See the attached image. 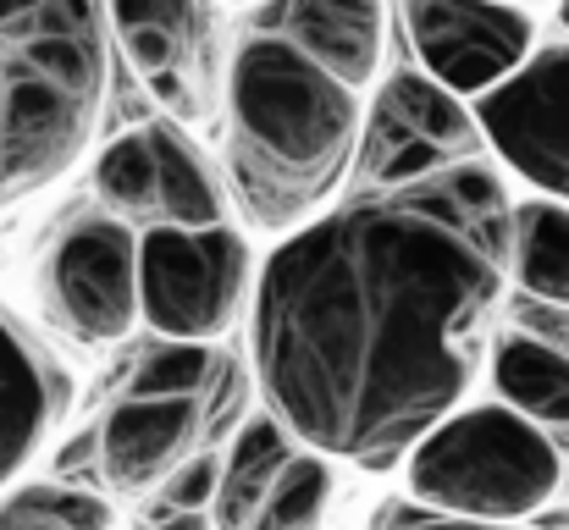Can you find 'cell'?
<instances>
[{
    "label": "cell",
    "instance_id": "6da1fadb",
    "mask_svg": "<svg viewBox=\"0 0 569 530\" xmlns=\"http://www.w3.org/2000/svg\"><path fill=\"white\" fill-rule=\"evenodd\" d=\"M509 216L503 177L465 161L293 227L254 277L271 420L332 464H403L481 376L509 288Z\"/></svg>",
    "mask_w": 569,
    "mask_h": 530
},
{
    "label": "cell",
    "instance_id": "7a4b0ae2",
    "mask_svg": "<svg viewBox=\"0 0 569 530\" xmlns=\"http://www.w3.org/2000/svg\"><path fill=\"white\" fill-rule=\"evenodd\" d=\"M360 94L332 83L277 33L238 44L227 67V177L243 216L293 232L349 182L360 150Z\"/></svg>",
    "mask_w": 569,
    "mask_h": 530
},
{
    "label": "cell",
    "instance_id": "3957f363",
    "mask_svg": "<svg viewBox=\"0 0 569 530\" xmlns=\"http://www.w3.org/2000/svg\"><path fill=\"white\" fill-rule=\"evenodd\" d=\"M106 100V0H0V210L89 156Z\"/></svg>",
    "mask_w": 569,
    "mask_h": 530
},
{
    "label": "cell",
    "instance_id": "277c9868",
    "mask_svg": "<svg viewBox=\"0 0 569 530\" xmlns=\"http://www.w3.org/2000/svg\"><path fill=\"white\" fill-rule=\"evenodd\" d=\"M409 492L437 520L515 526L553 503L565 459L548 431L509 414L503 403H459L409 448Z\"/></svg>",
    "mask_w": 569,
    "mask_h": 530
},
{
    "label": "cell",
    "instance_id": "5b68a950",
    "mask_svg": "<svg viewBox=\"0 0 569 530\" xmlns=\"http://www.w3.org/2000/svg\"><path fill=\"white\" fill-rule=\"evenodd\" d=\"M254 254L238 227H150L139 232V321L161 343H216L243 321Z\"/></svg>",
    "mask_w": 569,
    "mask_h": 530
},
{
    "label": "cell",
    "instance_id": "8992f818",
    "mask_svg": "<svg viewBox=\"0 0 569 530\" xmlns=\"http://www.w3.org/2000/svg\"><path fill=\"white\" fill-rule=\"evenodd\" d=\"M39 310L72 343H122L139 327V232L111 216L67 221L39 254Z\"/></svg>",
    "mask_w": 569,
    "mask_h": 530
},
{
    "label": "cell",
    "instance_id": "52a82bcc",
    "mask_svg": "<svg viewBox=\"0 0 569 530\" xmlns=\"http://www.w3.org/2000/svg\"><path fill=\"white\" fill-rule=\"evenodd\" d=\"M338 503V464L299 448L271 414L249 420L221 459L210 530H327Z\"/></svg>",
    "mask_w": 569,
    "mask_h": 530
},
{
    "label": "cell",
    "instance_id": "ba28073f",
    "mask_svg": "<svg viewBox=\"0 0 569 530\" xmlns=\"http://www.w3.org/2000/svg\"><path fill=\"white\" fill-rule=\"evenodd\" d=\"M465 161H481V128L470 106L437 89L420 67L392 72L360 122L355 172L371 188H403Z\"/></svg>",
    "mask_w": 569,
    "mask_h": 530
},
{
    "label": "cell",
    "instance_id": "9c48e42d",
    "mask_svg": "<svg viewBox=\"0 0 569 530\" xmlns=\"http://www.w3.org/2000/svg\"><path fill=\"white\" fill-rule=\"evenodd\" d=\"M403 28L420 72L470 106L537 56V22L509 0H403Z\"/></svg>",
    "mask_w": 569,
    "mask_h": 530
},
{
    "label": "cell",
    "instance_id": "30bf717a",
    "mask_svg": "<svg viewBox=\"0 0 569 530\" xmlns=\"http://www.w3.org/2000/svg\"><path fill=\"white\" fill-rule=\"evenodd\" d=\"M470 117L509 172L569 204V44L537 50L509 83L481 94Z\"/></svg>",
    "mask_w": 569,
    "mask_h": 530
},
{
    "label": "cell",
    "instance_id": "8fae6325",
    "mask_svg": "<svg viewBox=\"0 0 569 530\" xmlns=\"http://www.w3.org/2000/svg\"><path fill=\"white\" fill-rule=\"evenodd\" d=\"M106 22L172 128L210 117V22L199 0H106Z\"/></svg>",
    "mask_w": 569,
    "mask_h": 530
},
{
    "label": "cell",
    "instance_id": "7c38bea8",
    "mask_svg": "<svg viewBox=\"0 0 569 530\" xmlns=\"http://www.w3.org/2000/svg\"><path fill=\"white\" fill-rule=\"evenodd\" d=\"M72 403V381L17 316L0 310V492L39 459Z\"/></svg>",
    "mask_w": 569,
    "mask_h": 530
},
{
    "label": "cell",
    "instance_id": "4fadbf2b",
    "mask_svg": "<svg viewBox=\"0 0 569 530\" xmlns=\"http://www.w3.org/2000/svg\"><path fill=\"white\" fill-rule=\"evenodd\" d=\"M204 437V403L128 398L100 426V476L117 492H156Z\"/></svg>",
    "mask_w": 569,
    "mask_h": 530
},
{
    "label": "cell",
    "instance_id": "5bb4252c",
    "mask_svg": "<svg viewBox=\"0 0 569 530\" xmlns=\"http://www.w3.org/2000/svg\"><path fill=\"white\" fill-rule=\"evenodd\" d=\"M277 39L293 44L349 94L371 89L387 56V6L381 0H288L277 11Z\"/></svg>",
    "mask_w": 569,
    "mask_h": 530
},
{
    "label": "cell",
    "instance_id": "9a60e30c",
    "mask_svg": "<svg viewBox=\"0 0 569 530\" xmlns=\"http://www.w3.org/2000/svg\"><path fill=\"white\" fill-rule=\"evenodd\" d=\"M492 387L498 403L520 420H531L537 431H569V353L531 338V332H509L492 349Z\"/></svg>",
    "mask_w": 569,
    "mask_h": 530
},
{
    "label": "cell",
    "instance_id": "2e32d148",
    "mask_svg": "<svg viewBox=\"0 0 569 530\" xmlns=\"http://www.w3.org/2000/svg\"><path fill=\"white\" fill-rule=\"evenodd\" d=\"M509 277L542 299L569 310V204L559 199H526L509 216Z\"/></svg>",
    "mask_w": 569,
    "mask_h": 530
},
{
    "label": "cell",
    "instance_id": "e0dca14e",
    "mask_svg": "<svg viewBox=\"0 0 569 530\" xmlns=\"http://www.w3.org/2000/svg\"><path fill=\"white\" fill-rule=\"evenodd\" d=\"M150 144H156V172H161V227H183V232L221 227L227 221L221 182L210 177L189 133L172 122H150Z\"/></svg>",
    "mask_w": 569,
    "mask_h": 530
},
{
    "label": "cell",
    "instance_id": "ac0fdd59",
    "mask_svg": "<svg viewBox=\"0 0 569 530\" xmlns=\"http://www.w3.org/2000/svg\"><path fill=\"white\" fill-rule=\"evenodd\" d=\"M94 193L111 221L122 227H161V172H156V144L150 128H133L111 139L94 161Z\"/></svg>",
    "mask_w": 569,
    "mask_h": 530
},
{
    "label": "cell",
    "instance_id": "d6986e66",
    "mask_svg": "<svg viewBox=\"0 0 569 530\" xmlns=\"http://www.w3.org/2000/svg\"><path fill=\"white\" fill-rule=\"evenodd\" d=\"M0 530H117V509L83 487L28 481L0 498Z\"/></svg>",
    "mask_w": 569,
    "mask_h": 530
},
{
    "label": "cell",
    "instance_id": "ffe728a7",
    "mask_svg": "<svg viewBox=\"0 0 569 530\" xmlns=\"http://www.w3.org/2000/svg\"><path fill=\"white\" fill-rule=\"evenodd\" d=\"M221 376V353L204 343H156L139 359L128 398H189L199 403V392H210Z\"/></svg>",
    "mask_w": 569,
    "mask_h": 530
},
{
    "label": "cell",
    "instance_id": "44dd1931",
    "mask_svg": "<svg viewBox=\"0 0 569 530\" xmlns=\"http://www.w3.org/2000/svg\"><path fill=\"white\" fill-rule=\"evenodd\" d=\"M216 481H221V459H216L210 448L183 459V464L161 481V514H199V520H204V509H210V498H216Z\"/></svg>",
    "mask_w": 569,
    "mask_h": 530
},
{
    "label": "cell",
    "instance_id": "7402d4cb",
    "mask_svg": "<svg viewBox=\"0 0 569 530\" xmlns=\"http://www.w3.org/2000/svg\"><path fill=\"white\" fill-rule=\"evenodd\" d=\"M387 530H509V526H465V520H398V526H387Z\"/></svg>",
    "mask_w": 569,
    "mask_h": 530
},
{
    "label": "cell",
    "instance_id": "603a6c76",
    "mask_svg": "<svg viewBox=\"0 0 569 530\" xmlns=\"http://www.w3.org/2000/svg\"><path fill=\"white\" fill-rule=\"evenodd\" d=\"M150 526L156 530H204V520H199V514H156Z\"/></svg>",
    "mask_w": 569,
    "mask_h": 530
},
{
    "label": "cell",
    "instance_id": "cb8c5ba5",
    "mask_svg": "<svg viewBox=\"0 0 569 530\" xmlns=\"http://www.w3.org/2000/svg\"><path fill=\"white\" fill-rule=\"evenodd\" d=\"M559 22H565V28H569V0H559Z\"/></svg>",
    "mask_w": 569,
    "mask_h": 530
},
{
    "label": "cell",
    "instance_id": "d4e9b609",
    "mask_svg": "<svg viewBox=\"0 0 569 530\" xmlns=\"http://www.w3.org/2000/svg\"><path fill=\"white\" fill-rule=\"evenodd\" d=\"M227 6H260V0H227Z\"/></svg>",
    "mask_w": 569,
    "mask_h": 530
},
{
    "label": "cell",
    "instance_id": "484cf974",
    "mask_svg": "<svg viewBox=\"0 0 569 530\" xmlns=\"http://www.w3.org/2000/svg\"><path fill=\"white\" fill-rule=\"evenodd\" d=\"M509 6H515V0H509Z\"/></svg>",
    "mask_w": 569,
    "mask_h": 530
}]
</instances>
